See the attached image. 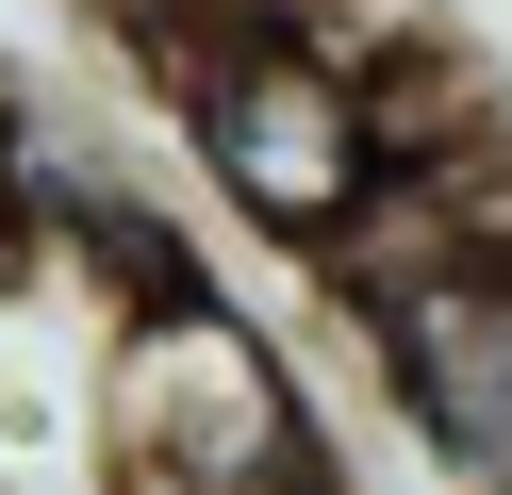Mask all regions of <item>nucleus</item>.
Listing matches in <instances>:
<instances>
[{
	"instance_id": "1",
	"label": "nucleus",
	"mask_w": 512,
	"mask_h": 495,
	"mask_svg": "<svg viewBox=\"0 0 512 495\" xmlns=\"http://www.w3.org/2000/svg\"><path fill=\"white\" fill-rule=\"evenodd\" d=\"M166 116H182V165L215 182V215L265 231V248H331L347 215L380 198V66L347 50L331 17H199L166 33Z\"/></svg>"
},
{
	"instance_id": "2",
	"label": "nucleus",
	"mask_w": 512,
	"mask_h": 495,
	"mask_svg": "<svg viewBox=\"0 0 512 495\" xmlns=\"http://www.w3.org/2000/svg\"><path fill=\"white\" fill-rule=\"evenodd\" d=\"M364 363L397 446L430 462L446 495H512V264H430V281L364 297Z\"/></svg>"
},
{
	"instance_id": "3",
	"label": "nucleus",
	"mask_w": 512,
	"mask_h": 495,
	"mask_svg": "<svg viewBox=\"0 0 512 495\" xmlns=\"http://www.w3.org/2000/svg\"><path fill=\"white\" fill-rule=\"evenodd\" d=\"M17 132H34V99H17V66H0V149H17Z\"/></svg>"
}]
</instances>
